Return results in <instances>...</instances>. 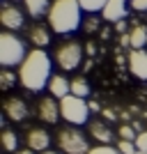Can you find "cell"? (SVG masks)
<instances>
[{
  "label": "cell",
  "instance_id": "cell-1",
  "mask_svg": "<svg viewBox=\"0 0 147 154\" xmlns=\"http://www.w3.org/2000/svg\"><path fill=\"white\" fill-rule=\"evenodd\" d=\"M51 55L44 48H32L26 60L19 64V81L30 92H39L41 88H48L51 81Z\"/></svg>",
  "mask_w": 147,
  "mask_h": 154
},
{
  "label": "cell",
  "instance_id": "cell-2",
  "mask_svg": "<svg viewBox=\"0 0 147 154\" xmlns=\"http://www.w3.org/2000/svg\"><path fill=\"white\" fill-rule=\"evenodd\" d=\"M83 23V7L78 0H53L48 12V28L58 35H69Z\"/></svg>",
  "mask_w": 147,
  "mask_h": 154
},
{
  "label": "cell",
  "instance_id": "cell-3",
  "mask_svg": "<svg viewBox=\"0 0 147 154\" xmlns=\"http://www.w3.org/2000/svg\"><path fill=\"white\" fill-rule=\"evenodd\" d=\"M28 46H26V42L21 37H16L14 32H2L0 35V64L2 67H16V64H21L23 60H26V55H28Z\"/></svg>",
  "mask_w": 147,
  "mask_h": 154
},
{
  "label": "cell",
  "instance_id": "cell-4",
  "mask_svg": "<svg viewBox=\"0 0 147 154\" xmlns=\"http://www.w3.org/2000/svg\"><path fill=\"white\" fill-rule=\"evenodd\" d=\"M55 140H58V147L62 149L64 154H87L90 149H92L87 136H85L78 127H74V124L58 129Z\"/></svg>",
  "mask_w": 147,
  "mask_h": 154
},
{
  "label": "cell",
  "instance_id": "cell-5",
  "mask_svg": "<svg viewBox=\"0 0 147 154\" xmlns=\"http://www.w3.org/2000/svg\"><path fill=\"white\" fill-rule=\"evenodd\" d=\"M60 110H62V120L64 122L74 124V127H81V124L90 122V106L85 99L74 94H67L64 99H60Z\"/></svg>",
  "mask_w": 147,
  "mask_h": 154
},
{
  "label": "cell",
  "instance_id": "cell-6",
  "mask_svg": "<svg viewBox=\"0 0 147 154\" xmlns=\"http://www.w3.org/2000/svg\"><path fill=\"white\" fill-rule=\"evenodd\" d=\"M53 60L58 62L60 69L64 71H71V69H78V64L83 60V46L69 39V42H62L53 48Z\"/></svg>",
  "mask_w": 147,
  "mask_h": 154
},
{
  "label": "cell",
  "instance_id": "cell-7",
  "mask_svg": "<svg viewBox=\"0 0 147 154\" xmlns=\"http://www.w3.org/2000/svg\"><path fill=\"white\" fill-rule=\"evenodd\" d=\"M0 23L9 32L21 30V28H26V14H23V9H21L19 5H14V2H2V5H0Z\"/></svg>",
  "mask_w": 147,
  "mask_h": 154
},
{
  "label": "cell",
  "instance_id": "cell-8",
  "mask_svg": "<svg viewBox=\"0 0 147 154\" xmlns=\"http://www.w3.org/2000/svg\"><path fill=\"white\" fill-rule=\"evenodd\" d=\"M62 115L60 110V103L55 101V97H41L37 101V117L46 124H55Z\"/></svg>",
  "mask_w": 147,
  "mask_h": 154
},
{
  "label": "cell",
  "instance_id": "cell-9",
  "mask_svg": "<svg viewBox=\"0 0 147 154\" xmlns=\"http://www.w3.org/2000/svg\"><path fill=\"white\" fill-rule=\"evenodd\" d=\"M2 113H5L7 120H12V122H23L28 117L26 99H21V97H7L5 101H2Z\"/></svg>",
  "mask_w": 147,
  "mask_h": 154
},
{
  "label": "cell",
  "instance_id": "cell-10",
  "mask_svg": "<svg viewBox=\"0 0 147 154\" xmlns=\"http://www.w3.org/2000/svg\"><path fill=\"white\" fill-rule=\"evenodd\" d=\"M26 143H28V149L41 154L51 145V134L41 127H32V129H28V134H26Z\"/></svg>",
  "mask_w": 147,
  "mask_h": 154
},
{
  "label": "cell",
  "instance_id": "cell-11",
  "mask_svg": "<svg viewBox=\"0 0 147 154\" xmlns=\"http://www.w3.org/2000/svg\"><path fill=\"white\" fill-rule=\"evenodd\" d=\"M129 71H131L136 78L147 81V51H142V48H131V53H129Z\"/></svg>",
  "mask_w": 147,
  "mask_h": 154
},
{
  "label": "cell",
  "instance_id": "cell-12",
  "mask_svg": "<svg viewBox=\"0 0 147 154\" xmlns=\"http://www.w3.org/2000/svg\"><path fill=\"white\" fill-rule=\"evenodd\" d=\"M87 136L90 138H94L99 145H110L113 143V131L106 122L101 120H90L87 122Z\"/></svg>",
  "mask_w": 147,
  "mask_h": 154
},
{
  "label": "cell",
  "instance_id": "cell-13",
  "mask_svg": "<svg viewBox=\"0 0 147 154\" xmlns=\"http://www.w3.org/2000/svg\"><path fill=\"white\" fill-rule=\"evenodd\" d=\"M127 16V0H108L101 9V19L108 23H117Z\"/></svg>",
  "mask_w": 147,
  "mask_h": 154
},
{
  "label": "cell",
  "instance_id": "cell-14",
  "mask_svg": "<svg viewBox=\"0 0 147 154\" xmlns=\"http://www.w3.org/2000/svg\"><path fill=\"white\" fill-rule=\"evenodd\" d=\"M48 92L55 99H64L67 94H71V81L62 74H53L51 81H48Z\"/></svg>",
  "mask_w": 147,
  "mask_h": 154
},
{
  "label": "cell",
  "instance_id": "cell-15",
  "mask_svg": "<svg viewBox=\"0 0 147 154\" xmlns=\"http://www.w3.org/2000/svg\"><path fill=\"white\" fill-rule=\"evenodd\" d=\"M28 37H30L35 48H44V46L51 44V32H48L46 26H41V23H35V26L28 28Z\"/></svg>",
  "mask_w": 147,
  "mask_h": 154
},
{
  "label": "cell",
  "instance_id": "cell-16",
  "mask_svg": "<svg viewBox=\"0 0 147 154\" xmlns=\"http://www.w3.org/2000/svg\"><path fill=\"white\" fill-rule=\"evenodd\" d=\"M51 5L48 0H23V7H26V12L30 14L32 19H41V16H48L51 12Z\"/></svg>",
  "mask_w": 147,
  "mask_h": 154
},
{
  "label": "cell",
  "instance_id": "cell-17",
  "mask_svg": "<svg viewBox=\"0 0 147 154\" xmlns=\"http://www.w3.org/2000/svg\"><path fill=\"white\" fill-rule=\"evenodd\" d=\"M129 37H131V48H142V46L147 44V26L136 23V26L129 30Z\"/></svg>",
  "mask_w": 147,
  "mask_h": 154
},
{
  "label": "cell",
  "instance_id": "cell-18",
  "mask_svg": "<svg viewBox=\"0 0 147 154\" xmlns=\"http://www.w3.org/2000/svg\"><path fill=\"white\" fill-rule=\"evenodd\" d=\"M0 143H2V149H5V152H19V136H16V131H12V129H2Z\"/></svg>",
  "mask_w": 147,
  "mask_h": 154
},
{
  "label": "cell",
  "instance_id": "cell-19",
  "mask_svg": "<svg viewBox=\"0 0 147 154\" xmlns=\"http://www.w3.org/2000/svg\"><path fill=\"white\" fill-rule=\"evenodd\" d=\"M71 94L81 97V99L90 97V83H87V78H85V76H74V78H71Z\"/></svg>",
  "mask_w": 147,
  "mask_h": 154
},
{
  "label": "cell",
  "instance_id": "cell-20",
  "mask_svg": "<svg viewBox=\"0 0 147 154\" xmlns=\"http://www.w3.org/2000/svg\"><path fill=\"white\" fill-rule=\"evenodd\" d=\"M81 2V7H83V12L87 14H96V12H101L103 5L108 2V0H78Z\"/></svg>",
  "mask_w": 147,
  "mask_h": 154
},
{
  "label": "cell",
  "instance_id": "cell-21",
  "mask_svg": "<svg viewBox=\"0 0 147 154\" xmlns=\"http://www.w3.org/2000/svg\"><path fill=\"white\" fill-rule=\"evenodd\" d=\"M117 136H120V140H133V143H136V138H138L133 124H122V127L117 129Z\"/></svg>",
  "mask_w": 147,
  "mask_h": 154
},
{
  "label": "cell",
  "instance_id": "cell-22",
  "mask_svg": "<svg viewBox=\"0 0 147 154\" xmlns=\"http://www.w3.org/2000/svg\"><path fill=\"white\" fill-rule=\"evenodd\" d=\"M14 81H16V76H14L7 67H2V71H0V88H2V90H9L14 85Z\"/></svg>",
  "mask_w": 147,
  "mask_h": 154
},
{
  "label": "cell",
  "instance_id": "cell-23",
  "mask_svg": "<svg viewBox=\"0 0 147 154\" xmlns=\"http://www.w3.org/2000/svg\"><path fill=\"white\" fill-rule=\"evenodd\" d=\"M87 154H122L117 147H113V145H96V147H92Z\"/></svg>",
  "mask_w": 147,
  "mask_h": 154
},
{
  "label": "cell",
  "instance_id": "cell-24",
  "mask_svg": "<svg viewBox=\"0 0 147 154\" xmlns=\"http://www.w3.org/2000/svg\"><path fill=\"white\" fill-rule=\"evenodd\" d=\"M117 149H120L122 154H136L138 152V147H136L133 140H120L117 143Z\"/></svg>",
  "mask_w": 147,
  "mask_h": 154
},
{
  "label": "cell",
  "instance_id": "cell-25",
  "mask_svg": "<svg viewBox=\"0 0 147 154\" xmlns=\"http://www.w3.org/2000/svg\"><path fill=\"white\" fill-rule=\"evenodd\" d=\"M136 147L140 149V152H147V131H140L138 138H136Z\"/></svg>",
  "mask_w": 147,
  "mask_h": 154
},
{
  "label": "cell",
  "instance_id": "cell-26",
  "mask_svg": "<svg viewBox=\"0 0 147 154\" xmlns=\"http://www.w3.org/2000/svg\"><path fill=\"white\" fill-rule=\"evenodd\" d=\"M131 2V9L136 12H147V0H129Z\"/></svg>",
  "mask_w": 147,
  "mask_h": 154
},
{
  "label": "cell",
  "instance_id": "cell-27",
  "mask_svg": "<svg viewBox=\"0 0 147 154\" xmlns=\"http://www.w3.org/2000/svg\"><path fill=\"white\" fill-rule=\"evenodd\" d=\"M85 26H87V28H85V30H87V32H94L96 28H99V19L94 21V16H90V19L85 21Z\"/></svg>",
  "mask_w": 147,
  "mask_h": 154
},
{
  "label": "cell",
  "instance_id": "cell-28",
  "mask_svg": "<svg viewBox=\"0 0 147 154\" xmlns=\"http://www.w3.org/2000/svg\"><path fill=\"white\" fill-rule=\"evenodd\" d=\"M115 30H117V32H122V35H127V23H124V19L115 23Z\"/></svg>",
  "mask_w": 147,
  "mask_h": 154
},
{
  "label": "cell",
  "instance_id": "cell-29",
  "mask_svg": "<svg viewBox=\"0 0 147 154\" xmlns=\"http://www.w3.org/2000/svg\"><path fill=\"white\" fill-rule=\"evenodd\" d=\"M87 106H90V110H94V113H99V108H101L96 101H87Z\"/></svg>",
  "mask_w": 147,
  "mask_h": 154
},
{
  "label": "cell",
  "instance_id": "cell-30",
  "mask_svg": "<svg viewBox=\"0 0 147 154\" xmlns=\"http://www.w3.org/2000/svg\"><path fill=\"white\" fill-rule=\"evenodd\" d=\"M14 154H35L32 149H19V152H14Z\"/></svg>",
  "mask_w": 147,
  "mask_h": 154
},
{
  "label": "cell",
  "instance_id": "cell-31",
  "mask_svg": "<svg viewBox=\"0 0 147 154\" xmlns=\"http://www.w3.org/2000/svg\"><path fill=\"white\" fill-rule=\"evenodd\" d=\"M41 154H60V152H53V149H46V152H41Z\"/></svg>",
  "mask_w": 147,
  "mask_h": 154
},
{
  "label": "cell",
  "instance_id": "cell-32",
  "mask_svg": "<svg viewBox=\"0 0 147 154\" xmlns=\"http://www.w3.org/2000/svg\"><path fill=\"white\" fill-rule=\"evenodd\" d=\"M136 154H147V152H140V149H138V152H136Z\"/></svg>",
  "mask_w": 147,
  "mask_h": 154
}]
</instances>
